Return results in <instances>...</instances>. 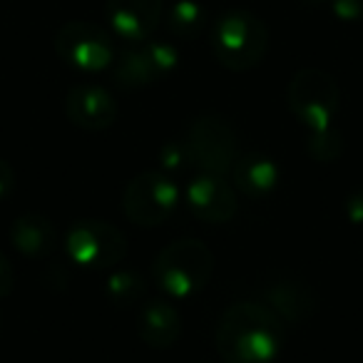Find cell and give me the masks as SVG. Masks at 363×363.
I'll list each match as a JSON object with an SVG mask.
<instances>
[{
  "mask_svg": "<svg viewBox=\"0 0 363 363\" xmlns=\"http://www.w3.org/2000/svg\"><path fill=\"white\" fill-rule=\"evenodd\" d=\"M214 341L227 363H274L284 346L281 318L264 303H232L219 318Z\"/></svg>",
  "mask_w": 363,
  "mask_h": 363,
  "instance_id": "cell-1",
  "label": "cell"
},
{
  "mask_svg": "<svg viewBox=\"0 0 363 363\" xmlns=\"http://www.w3.org/2000/svg\"><path fill=\"white\" fill-rule=\"evenodd\" d=\"M214 254L199 239H177L167 244L152 262L157 286L174 298H192L209 284Z\"/></svg>",
  "mask_w": 363,
  "mask_h": 363,
  "instance_id": "cell-2",
  "label": "cell"
},
{
  "mask_svg": "<svg viewBox=\"0 0 363 363\" xmlns=\"http://www.w3.org/2000/svg\"><path fill=\"white\" fill-rule=\"evenodd\" d=\"M269 48L267 23L252 11L234 8L214 21L212 50L227 70L244 72L264 60Z\"/></svg>",
  "mask_w": 363,
  "mask_h": 363,
  "instance_id": "cell-3",
  "label": "cell"
},
{
  "mask_svg": "<svg viewBox=\"0 0 363 363\" xmlns=\"http://www.w3.org/2000/svg\"><path fill=\"white\" fill-rule=\"evenodd\" d=\"M286 102L294 117L306 130H323V127L336 125L341 90L328 72L306 67L291 77L286 87Z\"/></svg>",
  "mask_w": 363,
  "mask_h": 363,
  "instance_id": "cell-4",
  "label": "cell"
},
{
  "mask_svg": "<svg viewBox=\"0 0 363 363\" xmlns=\"http://www.w3.org/2000/svg\"><path fill=\"white\" fill-rule=\"evenodd\" d=\"M182 202V192L177 182L162 169L140 172L132 177L122 194V209L125 217L137 227H160L162 222L174 214Z\"/></svg>",
  "mask_w": 363,
  "mask_h": 363,
  "instance_id": "cell-5",
  "label": "cell"
},
{
  "mask_svg": "<svg viewBox=\"0 0 363 363\" xmlns=\"http://www.w3.org/2000/svg\"><path fill=\"white\" fill-rule=\"evenodd\" d=\"M184 142H187L194 169H199L202 174H232L234 160H237V132L227 117L199 115L189 125Z\"/></svg>",
  "mask_w": 363,
  "mask_h": 363,
  "instance_id": "cell-6",
  "label": "cell"
},
{
  "mask_svg": "<svg viewBox=\"0 0 363 363\" xmlns=\"http://www.w3.org/2000/svg\"><path fill=\"white\" fill-rule=\"evenodd\" d=\"M65 252L80 267L112 269L127 254V239L110 222L80 219L65 232Z\"/></svg>",
  "mask_w": 363,
  "mask_h": 363,
  "instance_id": "cell-7",
  "label": "cell"
},
{
  "mask_svg": "<svg viewBox=\"0 0 363 363\" xmlns=\"http://www.w3.org/2000/svg\"><path fill=\"white\" fill-rule=\"evenodd\" d=\"M55 52L62 62L85 72H100L115 62L110 33L90 21H67L55 33Z\"/></svg>",
  "mask_w": 363,
  "mask_h": 363,
  "instance_id": "cell-8",
  "label": "cell"
},
{
  "mask_svg": "<svg viewBox=\"0 0 363 363\" xmlns=\"http://www.w3.org/2000/svg\"><path fill=\"white\" fill-rule=\"evenodd\" d=\"M179 62V52L169 43H137L122 50L115 62V82L125 90L147 87L169 75Z\"/></svg>",
  "mask_w": 363,
  "mask_h": 363,
  "instance_id": "cell-9",
  "label": "cell"
},
{
  "mask_svg": "<svg viewBox=\"0 0 363 363\" xmlns=\"http://www.w3.org/2000/svg\"><path fill=\"white\" fill-rule=\"evenodd\" d=\"M259 296H262L264 306H269L281 321L291 323V326L303 323L316 311L313 289L294 274H267L259 284Z\"/></svg>",
  "mask_w": 363,
  "mask_h": 363,
  "instance_id": "cell-10",
  "label": "cell"
},
{
  "mask_svg": "<svg viewBox=\"0 0 363 363\" xmlns=\"http://www.w3.org/2000/svg\"><path fill=\"white\" fill-rule=\"evenodd\" d=\"M187 209L207 224H227L237 214V192L227 177L199 172L182 194Z\"/></svg>",
  "mask_w": 363,
  "mask_h": 363,
  "instance_id": "cell-11",
  "label": "cell"
},
{
  "mask_svg": "<svg viewBox=\"0 0 363 363\" xmlns=\"http://www.w3.org/2000/svg\"><path fill=\"white\" fill-rule=\"evenodd\" d=\"M164 0H105V18L122 40L145 43L160 28Z\"/></svg>",
  "mask_w": 363,
  "mask_h": 363,
  "instance_id": "cell-12",
  "label": "cell"
},
{
  "mask_svg": "<svg viewBox=\"0 0 363 363\" xmlns=\"http://www.w3.org/2000/svg\"><path fill=\"white\" fill-rule=\"evenodd\" d=\"M65 115L80 130L102 132L117 120V102L100 85H75L65 95Z\"/></svg>",
  "mask_w": 363,
  "mask_h": 363,
  "instance_id": "cell-13",
  "label": "cell"
},
{
  "mask_svg": "<svg viewBox=\"0 0 363 363\" xmlns=\"http://www.w3.org/2000/svg\"><path fill=\"white\" fill-rule=\"evenodd\" d=\"M232 179H234V187L242 194H247L252 199H262L279 187L281 169H279V164L269 155L249 150L234 160Z\"/></svg>",
  "mask_w": 363,
  "mask_h": 363,
  "instance_id": "cell-14",
  "label": "cell"
},
{
  "mask_svg": "<svg viewBox=\"0 0 363 363\" xmlns=\"http://www.w3.org/2000/svg\"><path fill=\"white\" fill-rule=\"evenodd\" d=\"M57 239H60V234H57L55 224L38 212L23 214L11 224L13 247L30 259L50 257L57 247Z\"/></svg>",
  "mask_w": 363,
  "mask_h": 363,
  "instance_id": "cell-15",
  "label": "cell"
},
{
  "mask_svg": "<svg viewBox=\"0 0 363 363\" xmlns=\"http://www.w3.org/2000/svg\"><path fill=\"white\" fill-rule=\"evenodd\" d=\"M137 333L152 348H169L182 333V316L167 301H147L137 316Z\"/></svg>",
  "mask_w": 363,
  "mask_h": 363,
  "instance_id": "cell-16",
  "label": "cell"
},
{
  "mask_svg": "<svg viewBox=\"0 0 363 363\" xmlns=\"http://www.w3.org/2000/svg\"><path fill=\"white\" fill-rule=\"evenodd\" d=\"M167 30L179 40H194L207 26V11L197 0H177L164 18Z\"/></svg>",
  "mask_w": 363,
  "mask_h": 363,
  "instance_id": "cell-17",
  "label": "cell"
},
{
  "mask_svg": "<svg viewBox=\"0 0 363 363\" xmlns=\"http://www.w3.org/2000/svg\"><path fill=\"white\" fill-rule=\"evenodd\" d=\"M105 294L107 301L117 308H130L145 298L147 294V281L140 272H132V269H117L107 277L105 281Z\"/></svg>",
  "mask_w": 363,
  "mask_h": 363,
  "instance_id": "cell-18",
  "label": "cell"
},
{
  "mask_svg": "<svg viewBox=\"0 0 363 363\" xmlns=\"http://www.w3.org/2000/svg\"><path fill=\"white\" fill-rule=\"evenodd\" d=\"M306 152L318 162H333L343 152V137L336 125L323 127V130H308Z\"/></svg>",
  "mask_w": 363,
  "mask_h": 363,
  "instance_id": "cell-19",
  "label": "cell"
},
{
  "mask_svg": "<svg viewBox=\"0 0 363 363\" xmlns=\"http://www.w3.org/2000/svg\"><path fill=\"white\" fill-rule=\"evenodd\" d=\"M160 167H162V172H164V174H179V172L194 169L184 137H182V140L167 142V145L162 147V150H160Z\"/></svg>",
  "mask_w": 363,
  "mask_h": 363,
  "instance_id": "cell-20",
  "label": "cell"
},
{
  "mask_svg": "<svg viewBox=\"0 0 363 363\" xmlns=\"http://www.w3.org/2000/svg\"><path fill=\"white\" fill-rule=\"evenodd\" d=\"M333 16L343 23H361L363 21V0H328Z\"/></svg>",
  "mask_w": 363,
  "mask_h": 363,
  "instance_id": "cell-21",
  "label": "cell"
},
{
  "mask_svg": "<svg viewBox=\"0 0 363 363\" xmlns=\"http://www.w3.org/2000/svg\"><path fill=\"white\" fill-rule=\"evenodd\" d=\"M343 212H346V219L356 227H363V187L356 189L351 197L343 204Z\"/></svg>",
  "mask_w": 363,
  "mask_h": 363,
  "instance_id": "cell-22",
  "label": "cell"
},
{
  "mask_svg": "<svg viewBox=\"0 0 363 363\" xmlns=\"http://www.w3.org/2000/svg\"><path fill=\"white\" fill-rule=\"evenodd\" d=\"M13 281H16L13 267H11V262H8L6 254L0 252V298H6L8 294L13 291Z\"/></svg>",
  "mask_w": 363,
  "mask_h": 363,
  "instance_id": "cell-23",
  "label": "cell"
},
{
  "mask_svg": "<svg viewBox=\"0 0 363 363\" xmlns=\"http://www.w3.org/2000/svg\"><path fill=\"white\" fill-rule=\"evenodd\" d=\"M16 187V174H13V167L6 160H0V199H6L8 194Z\"/></svg>",
  "mask_w": 363,
  "mask_h": 363,
  "instance_id": "cell-24",
  "label": "cell"
},
{
  "mask_svg": "<svg viewBox=\"0 0 363 363\" xmlns=\"http://www.w3.org/2000/svg\"><path fill=\"white\" fill-rule=\"evenodd\" d=\"M303 3H308V6H321V3H328V0H303Z\"/></svg>",
  "mask_w": 363,
  "mask_h": 363,
  "instance_id": "cell-25",
  "label": "cell"
}]
</instances>
